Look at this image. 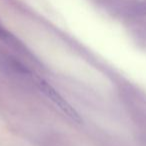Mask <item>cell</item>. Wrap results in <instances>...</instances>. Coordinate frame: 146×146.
<instances>
[{
	"mask_svg": "<svg viewBox=\"0 0 146 146\" xmlns=\"http://www.w3.org/2000/svg\"><path fill=\"white\" fill-rule=\"evenodd\" d=\"M0 38L4 41H8V42H12V41L15 40L14 37H13L6 29L3 28L1 25H0Z\"/></svg>",
	"mask_w": 146,
	"mask_h": 146,
	"instance_id": "3",
	"label": "cell"
},
{
	"mask_svg": "<svg viewBox=\"0 0 146 146\" xmlns=\"http://www.w3.org/2000/svg\"><path fill=\"white\" fill-rule=\"evenodd\" d=\"M128 14L130 16L141 17L146 15V0L140 1V2L134 3L133 5L128 8Z\"/></svg>",
	"mask_w": 146,
	"mask_h": 146,
	"instance_id": "2",
	"label": "cell"
},
{
	"mask_svg": "<svg viewBox=\"0 0 146 146\" xmlns=\"http://www.w3.org/2000/svg\"><path fill=\"white\" fill-rule=\"evenodd\" d=\"M38 86H39V89L42 91V93L50 101H52L67 117H69L70 119L77 122V123H81L82 118L79 115V113L76 111L75 108H73V106L66 99H64V97L58 91H56L55 88H53L50 84L43 81V80L38 82Z\"/></svg>",
	"mask_w": 146,
	"mask_h": 146,
	"instance_id": "1",
	"label": "cell"
}]
</instances>
